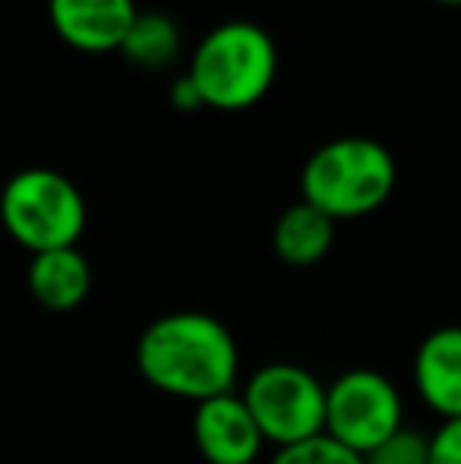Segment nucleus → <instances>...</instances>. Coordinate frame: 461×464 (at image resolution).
I'll return each mask as SVG.
<instances>
[{"label":"nucleus","instance_id":"f257e3e1","mask_svg":"<svg viewBox=\"0 0 461 464\" xmlns=\"http://www.w3.org/2000/svg\"><path fill=\"white\" fill-rule=\"evenodd\" d=\"M136 370L161 395L199 404L234 392L240 348L228 325L212 313L178 310L142 329L136 342Z\"/></svg>","mask_w":461,"mask_h":464},{"label":"nucleus","instance_id":"f03ea898","mask_svg":"<svg viewBox=\"0 0 461 464\" xmlns=\"http://www.w3.org/2000/svg\"><path fill=\"white\" fill-rule=\"evenodd\" d=\"M278 70L272 35L256 23L231 19L197 44L187 80L193 82L203 108L244 111L263 102Z\"/></svg>","mask_w":461,"mask_h":464},{"label":"nucleus","instance_id":"7ed1b4c3","mask_svg":"<svg viewBox=\"0 0 461 464\" xmlns=\"http://www.w3.org/2000/svg\"><path fill=\"white\" fill-rule=\"evenodd\" d=\"M395 159L370 136H341L320 146L301 171V196L332 221L360 218L386 206L395 189Z\"/></svg>","mask_w":461,"mask_h":464},{"label":"nucleus","instance_id":"20e7f679","mask_svg":"<svg viewBox=\"0 0 461 464\" xmlns=\"http://www.w3.org/2000/svg\"><path fill=\"white\" fill-rule=\"evenodd\" d=\"M0 221L19 246L35 253L76 246L86 231L80 187L51 168H25L0 189Z\"/></svg>","mask_w":461,"mask_h":464},{"label":"nucleus","instance_id":"39448f33","mask_svg":"<svg viewBox=\"0 0 461 464\" xmlns=\"http://www.w3.org/2000/svg\"><path fill=\"white\" fill-rule=\"evenodd\" d=\"M240 401L256 420L263 440L275 449L322 436L326 385L301 363L275 361L259 367L240 389Z\"/></svg>","mask_w":461,"mask_h":464},{"label":"nucleus","instance_id":"423d86ee","mask_svg":"<svg viewBox=\"0 0 461 464\" xmlns=\"http://www.w3.org/2000/svg\"><path fill=\"white\" fill-rule=\"evenodd\" d=\"M405 427V401L386 372L357 367L326 385L322 436L354 455H370L376 446Z\"/></svg>","mask_w":461,"mask_h":464},{"label":"nucleus","instance_id":"0eeeda50","mask_svg":"<svg viewBox=\"0 0 461 464\" xmlns=\"http://www.w3.org/2000/svg\"><path fill=\"white\" fill-rule=\"evenodd\" d=\"M193 446L206 464H256L265 440L237 392H225L197 404Z\"/></svg>","mask_w":461,"mask_h":464},{"label":"nucleus","instance_id":"6e6552de","mask_svg":"<svg viewBox=\"0 0 461 464\" xmlns=\"http://www.w3.org/2000/svg\"><path fill=\"white\" fill-rule=\"evenodd\" d=\"M133 0H48L54 32L76 51L108 54L117 51L136 19Z\"/></svg>","mask_w":461,"mask_h":464},{"label":"nucleus","instance_id":"1a4fd4ad","mask_svg":"<svg viewBox=\"0 0 461 464\" xmlns=\"http://www.w3.org/2000/svg\"><path fill=\"white\" fill-rule=\"evenodd\" d=\"M414 389L420 401L439 417H461V325L433 329L414 354Z\"/></svg>","mask_w":461,"mask_h":464},{"label":"nucleus","instance_id":"9d476101","mask_svg":"<svg viewBox=\"0 0 461 464\" xmlns=\"http://www.w3.org/2000/svg\"><path fill=\"white\" fill-rule=\"evenodd\" d=\"M29 291L44 310L70 313L92 291V266L76 246L35 253L29 263Z\"/></svg>","mask_w":461,"mask_h":464},{"label":"nucleus","instance_id":"9b49d317","mask_svg":"<svg viewBox=\"0 0 461 464\" xmlns=\"http://www.w3.org/2000/svg\"><path fill=\"white\" fill-rule=\"evenodd\" d=\"M335 225L339 221H332L326 212H320V208L301 199L278 215L275 231H272V250L284 266L307 269V266H316L320 259H326V253L332 250Z\"/></svg>","mask_w":461,"mask_h":464},{"label":"nucleus","instance_id":"f8f14e48","mask_svg":"<svg viewBox=\"0 0 461 464\" xmlns=\"http://www.w3.org/2000/svg\"><path fill=\"white\" fill-rule=\"evenodd\" d=\"M120 51L133 67L142 70H165L180 54V29L165 13H136L127 35L120 42Z\"/></svg>","mask_w":461,"mask_h":464},{"label":"nucleus","instance_id":"ddd939ff","mask_svg":"<svg viewBox=\"0 0 461 464\" xmlns=\"http://www.w3.org/2000/svg\"><path fill=\"white\" fill-rule=\"evenodd\" d=\"M269 464H363L360 455L348 452L329 436H313L307 442H297L288 449H275Z\"/></svg>","mask_w":461,"mask_h":464},{"label":"nucleus","instance_id":"4468645a","mask_svg":"<svg viewBox=\"0 0 461 464\" xmlns=\"http://www.w3.org/2000/svg\"><path fill=\"white\" fill-rule=\"evenodd\" d=\"M363 464H427V433L401 427L382 446L363 455Z\"/></svg>","mask_w":461,"mask_h":464},{"label":"nucleus","instance_id":"2eb2a0df","mask_svg":"<svg viewBox=\"0 0 461 464\" xmlns=\"http://www.w3.org/2000/svg\"><path fill=\"white\" fill-rule=\"evenodd\" d=\"M427 464H461V417L439 420L427 436Z\"/></svg>","mask_w":461,"mask_h":464},{"label":"nucleus","instance_id":"dca6fc26","mask_svg":"<svg viewBox=\"0 0 461 464\" xmlns=\"http://www.w3.org/2000/svg\"><path fill=\"white\" fill-rule=\"evenodd\" d=\"M171 95H174V104H178V108H187V111H193V108H203V102H199L197 89H193V82L187 80V76H180V80L174 82Z\"/></svg>","mask_w":461,"mask_h":464},{"label":"nucleus","instance_id":"f3484780","mask_svg":"<svg viewBox=\"0 0 461 464\" xmlns=\"http://www.w3.org/2000/svg\"><path fill=\"white\" fill-rule=\"evenodd\" d=\"M437 4H446V6H461V0H437Z\"/></svg>","mask_w":461,"mask_h":464}]
</instances>
